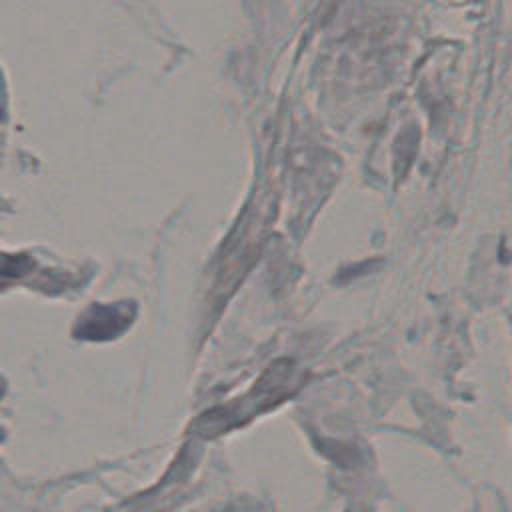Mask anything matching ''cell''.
<instances>
[{
  "instance_id": "6da1fadb",
  "label": "cell",
  "mask_w": 512,
  "mask_h": 512,
  "mask_svg": "<svg viewBox=\"0 0 512 512\" xmlns=\"http://www.w3.org/2000/svg\"><path fill=\"white\" fill-rule=\"evenodd\" d=\"M130 322L128 310L118 306H96L78 324L80 336L84 338H108L120 332Z\"/></svg>"
}]
</instances>
